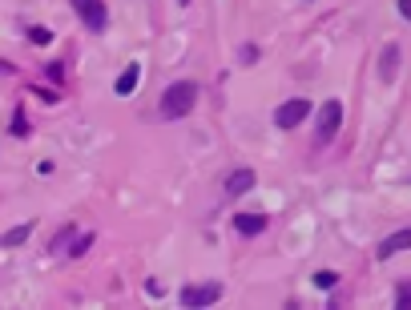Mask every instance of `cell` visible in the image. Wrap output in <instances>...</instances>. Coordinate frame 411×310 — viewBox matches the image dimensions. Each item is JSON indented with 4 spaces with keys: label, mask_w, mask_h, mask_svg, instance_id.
<instances>
[{
    "label": "cell",
    "mask_w": 411,
    "mask_h": 310,
    "mask_svg": "<svg viewBox=\"0 0 411 310\" xmlns=\"http://www.w3.org/2000/svg\"><path fill=\"white\" fill-rule=\"evenodd\" d=\"M399 61H403L399 45H387V49H383V57H379V77H383V81H395V73H399Z\"/></svg>",
    "instance_id": "obj_9"
},
{
    "label": "cell",
    "mask_w": 411,
    "mask_h": 310,
    "mask_svg": "<svg viewBox=\"0 0 411 310\" xmlns=\"http://www.w3.org/2000/svg\"><path fill=\"white\" fill-rule=\"evenodd\" d=\"M242 61H258V49H254V45H242Z\"/></svg>",
    "instance_id": "obj_20"
},
{
    "label": "cell",
    "mask_w": 411,
    "mask_h": 310,
    "mask_svg": "<svg viewBox=\"0 0 411 310\" xmlns=\"http://www.w3.org/2000/svg\"><path fill=\"white\" fill-rule=\"evenodd\" d=\"M178 4H181V8H190V0H178Z\"/></svg>",
    "instance_id": "obj_22"
},
{
    "label": "cell",
    "mask_w": 411,
    "mask_h": 310,
    "mask_svg": "<svg viewBox=\"0 0 411 310\" xmlns=\"http://www.w3.org/2000/svg\"><path fill=\"white\" fill-rule=\"evenodd\" d=\"M266 213H234V230L242 234V238H258V234H266Z\"/></svg>",
    "instance_id": "obj_8"
},
{
    "label": "cell",
    "mask_w": 411,
    "mask_h": 310,
    "mask_svg": "<svg viewBox=\"0 0 411 310\" xmlns=\"http://www.w3.org/2000/svg\"><path fill=\"white\" fill-rule=\"evenodd\" d=\"M29 45H36V49H45V45H53V33L45 29V24H33V29H29Z\"/></svg>",
    "instance_id": "obj_14"
},
{
    "label": "cell",
    "mask_w": 411,
    "mask_h": 310,
    "mask_svg": "<svg viewBox=\"0 0 411 310\" xmlns=\"http://www.w3.org/2000/svg\"><path fill=\"white\" fill-rule=\"evenodd\" d=\"M395 310H411V278H403L395 286Z\"/></svg>",
    "instance_id": "obj_13"
},
{
    "label": "cell",
    "mask_w": 411,
    "mask_h": 310,
    "mask_svg": "<svg viewBox=\"0 0 411 310\" xmlns=\"http://www.w3.org/2000/svg\"><path fill=\"white\" fill-rule=\"evenodd\" d=\"M307 117H311V101L291 97V101H282L279 109H274V125H279V129H298Z\"/></svg>",
    "instance_id": "obj_4"
},
{
    "label": "cell",
    "mask_w": 411,
    "mask_h": 310,
    "mask_svg": "<svg viewBox=\"0 0 411 310\" xmlns=\"http://www.w3.org/2000/svg\"><path fill=\"white\" fill-rule=\"evenodd\" d=\"M73 234H77V226H65L57 238H53V254H65L69 250V242H73Z\"/></svg>",
    "instance_id": "obj_15"
},
{
    "label": "cell",
    "mask_w": 411,
    "mask_h": 310,
    "mask_svg": "<svg viewBox=\"0 0 411 310\" xmlns=\"http://www.w3.org/2000/svg\"><path fill=\"white\" fill-rule=\"evenodd\" d=\"M93 238H97V234H93V230H89V234H81V238H73V242H69V258H81L85 250H89V246H93Z\"/></svg>",
    "instance_id": "obj_12"
},
{
    "label": "cell",
    "mask_w": 411,
    "mask_h": 310,
    "mask_svg": "<svg viewBox=\"0 0 411 310\" xmlns=\"http://www.w3.org/2000/svg\"><path fill=\"white\" fill-rule=\"evenodd\" d=\"M403 250H411V226H403V230H395V234H387V238L379 242L375 258H379V262H387V258H395V254H403Z\"/></svg>",
    "instance_id": "obj_7"
},
{
    "label": "cell",
    "mask_w": 411,
    "mask_h": 310,
    "mask_svg": "<svg viewBox=\"0 0 411 310\" xmlns=\"http://www.w3.org/2000/svg\"><path fill=\"white\" fill-rule=\"evenodd\" d=\"M314 286H319V290H335V286H339V274H335V270H319V274H314Z\"/></svg>",
    "instance_id": "obj_17"
},
{
    "label": "cell",
    "mask_w": 411,
    "mask_h": 310,
    "mask_svg": "<svg viewBox=\"0 0 411 310\" xmlns=\"http://www.w3.org/2000/svg\"><path fill=\"white\" fill-rule=\"evenodd\" d=\"M13 73H17V65H13V61H0V77H13Z\"/></svg>",
    "instance_id": "obj_21"
},
{
    "label": "cell",
    "mask_w": 411,
    "mask_h": 310,
    "mask_svg": "<svg viewBox=\"0 0 411 310\" xmlns=\"http://www.w3.org/2000/svg\"><path fill=\"white\" fill-rule=\"evenodd\" d=\"M343 125V101L330 97L319 105V121H314V146H330L335 141V133Z\"/></svg>",
    "instance_id": "obj_2"
},
{
    "label": "cell",
    "mask_w": 411,
    "mask_h": 310,
    "mask_svg": "<svg viewBox=\"0 0 411 310\" xmlns=\"http://www.w3.org/2000/svg\"><path fill=\"white\" fill-rule=\"evenodd\" d=\"M197 105V85L194 81H174L169 89L162 93V105H158V113L165 121H178V117H190Z\"/></svg>",
    "instance_id": "obj_1"
},
{
    "label": "cell",
    "mask_w": 411,
    "mask_h": 310,
    "mask_svg": "<svg viewBox=\"0 0 411 310\" xmlns=\"http://www.w3.org/2000/svg\"><path fill=\"white\" fill-rule=\"evenodd\" d=\"M45 73H49V81H57V85L65 81V69H61V61H53V65L45 69Z\"/></svg>",
    "instance_id": "obj_18"
},
{
    "label": "cell",
    "mask_w": 411,
    "mask_h": 310,
    "mask_svg": "<svg viewBox=\"0 0 411 310\" xmlns=\"http://www.w3.org/2000/svg\"><path fill=\"white\" fill-rule=\"evenodd\" d=\"M254 169H246V165H238V169H230V178H226V185H222V194L230 197H242V194H250V190H254Z\"/></svg>",
    "instance_id": "obj_6"
},
{
    "label": "cell",
    "mask_w": 411,
    "mask_h": 310,
    "mask_svg": "<svg viewBox=\"0 0 411 310\" xmlns=\"http://www.w3.org/2000/svg\"><path fill=\"white\" fill-rule=\"evenodd\" d=\"M395 8H399V17H403V20H411V0H399Z\"/></svg>",
    "instance_id": "obj_19"
},
{
    "label": "cell",
    "mask_w": 411,
    "mask_h": 310,
    "mask_svg": "<svg viewBox=\"0 0 411 310\" xmlns=\"http://www.w3.org/2000/svg\"><path fill=\"white\" fill-rule=\"evenodd\" d=\"M29 234H33V222H25V226H13L8 234H0V246H20V242H29Z\"/></svg>",
    "instance_id": "obj_11"
},
{
    "label": "cell",
    "mask_w": 411,
    "mask_h": 310,
    "mask_svg": "<svg viewBox=\"0 0 411 310\" xmlns=\"http://www.w3.org/2000/svg\"><path fill=\"white\" fill-rule=\"evenodd\" d=\"M218 298H222V286L218 282H206V286H186L178 294V302L186 310H202V307H214Z\"/></svg>",
    "instance_id": "obj_5"
},
{
    "label": "cell",
    "mask_w": 411,
    "mask_h": 310,
    "mask_svg": "<svg viewBox=\"0 0 411 310\" xmlns=\"http://www.w3.org/2000/svg\"><path fill=\"white\" fill-rule=\"evenodd\" d=\"M73 4V13H77V20H81L89 33H105L109 29V8H105V0H69Z\"/></svg>",
    "instance_id": "obj_3"
},
{
    "label": "cell",
    "mask_w": 411,
    "mask_h": 310,
    "mask_svg": "<svg viewBox=\"0 0 411 310\" xmlns=\"http://www.w3.org/2000/svg\"><path fill=\"white\" fill-rule=\"evenodd\" d=\"M13 137H29V117H25V105H17V113H13Z\"/></svg>",
    "instance_id": "obj_16"
},
{
    "label": "cell",
    "mask_w": 411,
    "mask_h": 310,
    "mask_svg": "<svg viewBox=\"0 0 411 310\" xmlns=\"http://www.w3.org/2000/svg\"><path fill=\"white\" fill-rule=\"evenodd\" d=\"M137 77H141V65L133 61V65L113 81V93H117V97H133V89H137Z\"/></svg>",
    "instance_id": "obj_10"
}]
</instances>
